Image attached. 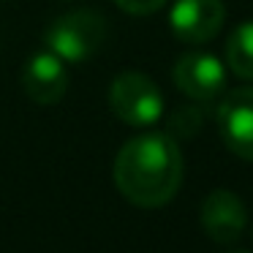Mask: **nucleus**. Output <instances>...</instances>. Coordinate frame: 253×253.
<instances>
[{"instance_id": "nucleus-1", "label": "nucleus", "mask_w": 253, "mask_h": 253, "mask_svg": "<svg viewBox=\"0 0 253 253\" xmlns=\"http://www.w3.org/2000/svg\"><path fill=\"white\" fill-rule=\"evenodd\" d=\"M115 182L136 207H161L182 182L180 147L166 133H142L123 144L115 158Z\"/></svg>"}, {"instance_id": "nucleus-2", "label": "nucleus", "mask_w": 253, "mask_h": 253, "mask_svg": "<svg viewBox=\"0 0 253 253\" xmlns=\"http://www.w3.org/2000/svg\"><path fill=\"white\" fill-rule=\"evenodd\" d=\"M106 30L109 28L101 14L79 8V11H68L57 17L44 30V44L63 63H84L104 46Z\"/></svg>"}, {"instance_id": "nucleus-3", "label": "nucleus", "mask_w": 253, "mask_h": 253, "mask_svg": "<svg viewBox=\"0 0 253 253\" xmlns=\"http://www.w3.org/2000/svg\"><path fill=\"white\" fill-rule=\"evenodd\" d=\"M109 106L126 126L147 128L164 117V95L142 71H120L109 84Z\"/></svg>"}, {"instance_id": "nucleus-4", "label": "nucleus", "mask_w": 253, "mask_h": 253, "mask_svg": "<svg viewBox=\"0 0 253 253\" xmlns=\"http://www.w3.org/2000/svg\"><path fill=\"white\" fill-rule=\"evenodd\" d=\"M171 79L193 101H215L226 90V66L210 52H185L177 57Z\"/></svg>"}, {"instance_id": "nucleus-5", "label": "nucleus", "mask_w": 253, "mask_h": 253, "mask_svg": "<svg viewBox=\"0 0 253 253\" xmlns=\"http://www.w3.org/2000/svg\"><path fill=\"white\" fill-rule=\"evenodd\" d=\"M223 0H174L169 11V28L174 39L185 44H207L223 28Z\"/></svg>"}, {"instance_id": "nucleus-6", "label": "nucleus", "mask_w": 253, "mask_h": 253, "mask_svg": "<svg viewBox=\"0 0 253 253\" xmlns=\"http://www.w3.org/2000/svg\"><path fill=\"white\" fill-rule=\"evenodd\" d=\"M218 131L231 153L253 161V87H240L223 95L218 106Z\"/></svg>"}, {"instance_id": "nucleus-7", "label": "nucleus", "mask_w": 253, "mask_h": 253, "mask_svg": "<svg viewBox=\"0 0 253 253\" xmlns=\"http://www.w3.org/2000/svg\"><path fill=\"white\" fill-rule=\"evenodd\" d=\"M22 90L30 101L41 106H52L66 95L68 90V71L66 63L55 55V52H36L28 57V63L22 66Z\"/></svg>"}, {"instance_id": "nucleus-8", "label": "nucleus", "mask_w": 253, "mask_h": 253, "mask_svg": "<svg viewBox=\"0 0 253 253\" xmlns=\"http://www.w3.org/2000/svg\"><path fill=\"white\" fill-rule=\"evenodd\" d=\"M202 226L215 242H234L245 229V204L231 191H212L202 204Z\"/></svg>"}, {"instance_id": "nucleus-9", "label": "nucleus", "mask_w": 253, "mask_h": 253, "mask_svg": "<svg viewBox=\"0 0 253 253\" xmlns=\"http://www.w3.org/2000/svg\"><path fill=\"white\" fill-rule=\"evenodd\" d=\"M226 63L240 79L253 82V22H242L226 41Z\"/></svg>"}, {"instance_id": "nucleus-10", "label": "nucleus", "mask_w": 253, "mask_h": 253, "mask_svg": "<svg viewBox=\"0 0 253 253\" xmlns=\"http://www.w3.org/2000/svg\"><path fill=\"white\" fill-rule=\"evenodd\" d=\"M117 6L126 14H136V17H144V14H155L158 8H164L166 0H115Z\"/></svg>"}]
</instances>
